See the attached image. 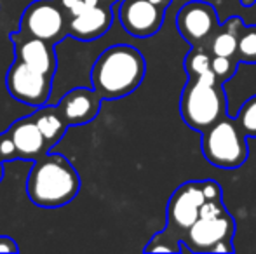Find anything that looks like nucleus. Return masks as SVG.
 I'll list each match as a JSON object with an SVG mask.
<instances>
[{
	"instance_id": "f8f14e48",
	"label": "nucleus",
	"mask_w": 256,
	"mask_h": 254,
	"mask_svg": "<svg viewBox=\"0 0 256 254\" xmlns=\"http://www.w3.org/2000/svg\"><path fill=\"white\" fill-rule=\"evenodd\" d=\"M112 23V5L89 2L77 14L68 17V35L82 42L96 40L110 30Z\"/></svg>"
},
{
	"instance_id": "cd10ccee",
	"label": "nucleus",
	"mask_w": 256,
	"mask_h": 254,
	"mask_svg": "<svg viewBox=\"0 0 256 254\" xmlns=\"http://www.w3.org/2000/svg\"><path fill=\"white\" fill-rule=\"evenodd\" d=\"M91 2H96V3H104V5H114L115 2L118 0H91Z\"/></svg>"
},
{
	"instance_id": "2eb2a0df",
	"label": "nucleus",
	"mask_w": 256,
	"mask_h": 254,
	"mask_svg": "<svg viewBox=\"0 0 256 254\" xmlns=\"http://www.w3.org/2000/svg\"><path fill=\"white\" fill-rule=\"evenodd\" d=\"M246 24L237 16H232L228 21L220 24V28L214 31L211 40L208 42L206 49L212 56H223V58H237V42L239 35Z\"/></svg>"
},
{
	"instance_id": "f257e3e1",
	"label": "nucleus",
	"mask_w": 256,
	"mask_h": 254,
	"mask_svg": "<svg viewBox=\"0 0 256 254\" xmlns=\"http://www.w3.org/2000/svg\"><path fill=\"white\" fill-rule=\"evenodd\" d=\"M146 73L143 54L131 45H112L100 54L91 70L92 89L103 99H118L134 92Z\"/></svg>"
},
{
	"instance_id": "39448f33",
	"label": "nucleus",
	"mask_w": 256,
	"mask_h": 254,
	"mask_svg": "<svg viewBox=\"0 0 256 254\" xmlns=\"http://www.w3.org/2000/svg\"><path fill=\"white\" fill-rule=\"evenodd\" d=\"M236 220L228 211L200 216L183 237V253H234Z\"/></svg>"
},
{
	"instance_id": "20e7f679",
	"label": "nucleus",
	"mask_w": 256,
	"mask_h": 254,
	"mask_svg": "<svg viewBox=\"0 0 256 254\" xmlns=\"http://www.w3.org/2000/svg\"><path fill=\"white\" fill-rule=\"evenodd\" d=\"M246 138L237 120L226 115L202 132L200 148L209 164L220 169H237L250 155Z\"/></svg>"
},
{
	"instance_id": "a878e982",
	"label": "nucleus",
	"mask_w": 256,
	"mask_h": 254,
	"mask_svg": "<svg viewBox=\"0 0 256 254\" xmlns=\"http://www.w3.org/2000/svg\"><path fill=\"white\" fill-rule=\"evenodd\" d=\"M154 3H157L158 7H162V9H168L169 5H171L172 0H152Z\"/></svg>"
},
{
	"instance_id": "a211bd4d",
	"label": "nucleus",
	"mask_w": 256,
	"mask_h": 254,
	"mask_svg": "<svg viewBox=\"0 0 256 254\" xmlns=\"http://www.w3.org/2000/svg\"><path fill=\"white\" fill-rule=\"evenodd\" d=\"M145 253H183V237L166 227L162 232L155 234L145 246Z\"/></svg>"
},
{
	"instance_id": "c85d7f7f",
	"label": "nucleus",
	"mask_w": 256,
	"mask_h": 254,
	"mask_svg": "<svg viewBox=\"0 0 256 254\" xmlns=\"http://www.w3.org/2000/svg\"><path fill=\"white\" fill-rule=\"evenodd\" d=\"M4 180V160H0V183Z\"/></svg>"
},
{
	"instance_id": "f03ea898",
	"label": "nucleus",
	"mask_w": 256,
	"mask_h": 254,
	"mask_svg": "<svg viewBox=\"0 0 256 254\" xmlns=\"http://www.w3.org/2000/svg\"><path fill=\"white\" fill-rule=\"evenodd\" d=\"M80 190V176L66 157L48 152L34 160L28 174L26 193L38 207H61L70 204Z\"/></svg>"
},
{
	"instance_id": "bb28decb",
	"label": "nucleus",
	"mask_w": 256,
	"mask_h": 254,
	"mask_svg": "<svg viewBox=\"0 0 256 254\" xmlns=\"http://www.w3.org/2000/svg\"><path fill=\"white\" fill-rule=\"evenodd\" d=\"M240 2V5L242 7H253L256 5V0H239Z\"/></svg>"
},
{
	"instance_id": "423d86ee",
	"label": "nucleus",
	"mask_w": 256,
	"mask_h": 254,
	"mask_svg": "<svg viewBox=\"0 0 256 254\" xmlns=\"http://www.w3.org/2000/svg\"><path fill=\"white\" fill-rule=\"evenodd\" d=\"M20 30L56 45L68 35V16L56 0H34L21 16Z\"/></svg>"
},
{
	"instance_id": "6ab92c4d",
	"label": "nucleus",
	"mask_w": 256,
	"mask_h": 254,
	"mask_svg": "<svg viewBox=\"0 0 256 254\" xmlns=\"http://www.w3.org/2000/svg\"><path fill=\"white\" fill-rule=\"evenodd\" d=\"M237 59L239 63L256 64V24L244 26L237 42Z\"/></svg>"
},
{
	"instance_id": "1a4fd4ad",
	"label": "nucleus",
	"mask_w": 256,
	"mask_h": 254,
	"mask_svg": "<svg viewBox=\"0 0 256 254\" xmlns=\"http://www.w3.org/2000/svg\"><path fill=\"white\" fill-rule=\"evenodd\" d=\"M206 202L202 181H186L172 192L168 202L166 227L185 237L186 230L200 218V207Z\"/></svg>"
},
{
	"instance_id": "0eeeda50",
	"label": "nucleus",
	"mask_w": 256,
	"mask_h": 254,
	"mask_svg": "<svg viewBox=\"0 0 256 254\" xmlns=\"http://www.w3.org/2000/svg\"><path fill=\"white\" fill-rule=\"evenodd\" d=\"M52 78L51 75L42 73L16 59L7 70L6 87L16 101L38 108L48 105L52 91Z\"/></svg>"
},
{
	"instance_id": "ddd939ff",
	"label": "nucleus",
	"mask_w": 256,
	"mask_h": 254,
	"mask_svg": "<svg viewBox=\"0 0 256 254\" xmlns=\"http://www.w3.org/2000/svg\"><path fill=\"white\" fill-rule=\"evenodd\" d=\"M102 101L103 98L94 89L77 87L66 92L56 106L60 108L68 126L74 127L94 120L102 110Z\"/></svg>"
},
{
	"instance_id": "5701e85b",
	"label": "nucleus",
	"mask_w": 256,
	"mask_h": 254,
	"mask_svg": "<svg viewBox=\"0 0 256 254\" xmlns=\"http://www.w3.org/2000/svg\"><path fill=\"white\" fill-rule=\"evenodd\" d=\"M56 2H58V5L63 9V12L70 17V16H74V14H77L84 5H88L91 0H56Z\"/></svg>"
},
{
	"instance_id": "dca6fc26",
	"label": "nucleus",
	"mask_w": 256,
	"mask_h": 254,
	"mask_svg": "<svg viewBox=\"0 0 256 254\" xmlns=\"http://www.w3.org/2000/svg\"><path fill=\"white\" fill-rule=\"evenodd\" d=\"M32 117L37 122L40 132L44 134L49 148L56 146L64 136L66 129L70 127L66 124V120H64V117L61 115L58 106H38V110L32 113Z\"/></svg>"
},
{
	"instance_id": "4468645a",
	"label": "nucleus",
	"mask_w": 256,
	"mask_h": 254,
	"mask_svg": "<svg viewBox=\"0 0 256 254\" xmlns=\"http://www.w3.org/2000/svg\"><path fill=\"white\" fill-rule=\"evenodd\" d=\"M7 132L16 145L20 160H37L44 157L48 152H51L44 134L40 132V129H38L37 122L32 115L12 122L10 127L7 129Z\"/></svg>"
},
{
	"instance_id": "412c9836",
	"label": "nucleus",
	"mask_w": 256,
	"mask_h": 254,
	"mask_svg": "<svg viewBox=\"0 0 256 254\" xmlns=\"http://www.w3.org/2000/svg\"><path fill=\"white\" fill-rule=\"evenodd\" d=\"M239 59L237 58H223V56H212V73L220 84H225L226 80L236 75Z\"/></svg>"
},
{
	"instance_id": "9b49d317",
	"label": "nucleus",
	"mask_w": 256,
	"mask_h": 254,
	"mask_svg": "<svg viewBox=\"0 0 256 254\" xmlns=\"http://www.w3.org/2000/svg\"><path fill=\"white\" fill-rule=\"evenodd\" d=\"M9 38L14 45V54H16L18 61L54 77L58 68L54 44L48 40H42V38L32 37V35H26L21 30L16 31V33H10Z\"/></svg>"
},
{
	"instance_id": "7ed1b4c3",
	"label": "nucleus",
	"mask_w": 256,
	"mask_h": 254,
	"mask_svg": "<svg viewBox=\"0 0 256 254\" xmlns=\"http://www.w3.org/2000/svg\"><path fill=\"white\" fill-rule=\"evenodd\" d=\"M180 115L192 131L206 132L228 115L226 92L216 78H188L180 96Z\"/></svg>"
},
{
	"instance_id": "6e6552de",
	"label": "nucleus",
	"mask_w": 256,
	"mask_h": 254,
	"mask_svg": "<svg viewBox=\"0 0 256 254\" xmlns=\"http://www.w3.org/2000/svg\"><path fill=\"white\" fill-rule=\"evenodd\" d=\"M218 12L204 0L186 2L176 14L178 31L192 47H206L214 31L220 28Z\"/></svg>"
},
{
	"instance_id": "9d476101",
	"label": "nucleus",
	"mask_w": 256,
	"mask_h": 254,
	"mask_svg": "<svg viewBox=\"0 0 256 254\" xmlns=\"http://www.w3.org/2000/svg\"><path fill=\"white\" fill-rule=\"evenodd\" d=\"M166 9L152 0H122L118 19L124 30L136 38H148L158 33L164 24Z\"/></svg>"
},
{
	"instance_id": "b1692460",
	"label": "nucleus",
	"mask_w": 256,
	"mask_h": 254,
	"mask_svg": "<svg viewBox=\"0 0 256 254\" xmlns=\"http://www.w3.org/2000/svg\"><path fill=\"white\" fill-rule=\"evenodd\" d=\"M202 192H204L206 200H223L222 188H220V185L212 180L202 181Z\"/></svg>"
},
{
	"instance_id": "393cba45",
	"label": "nucleus",
	"mask_w": 256,
	"mask_h": 254,
	"mask_svg": "<svg viewBox=\"0 0 256 254\" xmlns=\"http://www.w3.org/2000/svg\"><path fill=\"white\" fill-rule=\"evenodd\" d=\"M0 253H9V254H18L20 248H18L16 241L12 237H6L0 235Z\"/></svg>"
},
{
	"instance_id": "4be33fe9",
	"label": "nucleus",
	"mask_w": 256,
	"mask_h": 254,
	"mask_svg": "<svg viewBox=\"0 0 256 254\" xmlns=\"http://www.w3.org/2000/svg\"><path fill=\"white\" fill-rule=\"evenodd\" d=\"M0 160L4 162H10V160H20L18 155L16 145H14L12 138L9 136V132H2L0 134Z\"/></svg>"
},
{
	"instance_id": "aec40b11",
	"label": "nucleus",
	"mask_w": 256,
	"mask_h": 254,
	"mask_svg": "<svg viewBox=\"0 0 256 254\" xmlns=\"http://www.w3.org/2000/svg\"><path fill=\"white\" fill-rule=\"evenodd\" d=\"M236 120L248 138H256V96H251L240 106Z\"/></svg>"
},
{
	"instance_id": "f3484780",
	"label": "nucleus",
	"mask_w": 256,
	"mask_h": 254,
	"mask_svg": "<svg viewBox=\"0 0 256 254\" xmlns=\"http://www.w3.org/2000/svg\"><path fill=\"white\" fill-rule=\"evenodd\" d=\"M188 78H216L212 73V54L206 47H192L183 59Z\"/></svg>"
}]
</instances>
